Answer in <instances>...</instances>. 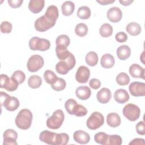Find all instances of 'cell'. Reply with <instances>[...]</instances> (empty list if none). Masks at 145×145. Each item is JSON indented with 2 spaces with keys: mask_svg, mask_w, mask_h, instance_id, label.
Here are the masks:
<instances>
[{
  "mask_svg": "<svg viewBox=\"0 0 145 145\" xmlns=\"http://www.w3.org/2000/svg\"><path fill=\"white\" fill-rule=\"evenodd\" d=\"M39 139L48 144L66 145L69 142V137L66 133L58 134L49 130H44L40 133Z\"/></svg>",
  "mask_w": 145,
  "mask_h": 145,
  "instance_id": "cell-1",
  "label": "cell"
},
{
  "mask_svg": "<svg viewBox=\"0 0 145 145\" xmlns=\"http://www.w3.org/2000/svg\"><path fill=\"white\" fill-rule=\"evenodd\" d=\"M32 113L28 109H23L17 114L15 122L16 126L22 130L28 129L32 124Z\"/></svg>",
  "mask_w": 145,
  "mask_h": 145,
  "instance_id": "cell-2",
  "label": "cell"
},
{
  "mask_svg": "<svg viewBox=\"0 0 145 145\" xmlns=\"http://www.w3.org/2000/svg\"><path fill=\"white\" fill-rule=\"evenodd\" d=\"M65 107L67 113L77 117H83L87 114L88 110L85 106L79 104L73 99H69L66 101Z\"/></svg>",
  "mask_w": 145,
  "mask_h": 145,
  "instance_id": "cell-3",
  "label": "cell"
},
{
  "mask_svg": "<svg viewBox=\"0 0 145 145\" xmlns=\"http://www.w3.org/2000/svg\"><path fill=\"white\" fill-rule=\"evenodd\" d=\"M1 104L8 111L16 110L19 106L20 103L19 100L14 96H11L7 93L1 92Z\"/></svg>",
  "mask_w": 145,
  "mask_h": 145,
  "instance_id": "cell-4",
  "label": "cell"
},
{
  "mask_svg": "<svg viewBox=\"0 0 145 145\" xmlns=\"http://www.w3.org/2000/svg\"><path fill=\"white\" fill-rule=\"evenodd\" d=\"M65 119V115L63 111L57 109L53 113L51 117L46 120V126L51 129H58L62 125Z\"/></svg>",
  "mask_w": 145,
  "mask_h": 145,
  "instance_id": "cell-5",
  "label": "cell"
},
{
  "mask_svg": "<svg viewBox=\"0 0 145 145\" xmlns=\"http://www.w3.org/2000/svg\"><path fill=\"white\" fill-rule=\"evenodd\" d=\"M29 47L32 50H40L44 52L50 47V41L46 39L39 37H33L29 41Z\"/></svg>",
  "mask_w": 145,
  "mask_h": 145,
  "instance_id": "cell-6",
  "label": "cell"
},
{
  "mask_svg": "<svg viewBox=\"0 0 145 145\" xmlns=\"http://www.w3.org/2000/svg\"><path fill=\"white\" fill-rule=\"evenodd\" d=\"M104 122L103 115L98 112H93L88 117L86 122V125L89 129L96 130L101 127Z\"/></svg>",
  "mask_w": 145,
  "mask_h": 145,
  "instance_id": "cell-7",
  "label": "cell"
},
{
  "mask_svg": "<svg viewBox=\"0 0 145 145\" xmlns=\"http://www.w3.org/2000/svg\"><path fill=\"white\" fill-rule=\"evenodd\" d=\"M122 112L123 116L129 121H135L139 118L140 109L137 105L129 103L123 107Z\"/></svg>",
  "mask_w": 145,
  "mask_h": 145,
  "instance_id": "cell-8",
  "label": "cell"
},
{
  "mask_svg": "<svg viewBox=\"0 0 145 145\" xmlns=\"http://www.w3.org/2000/svg\"><path fill=\"white\" fill-rule=\"evenodd\" d=\"M44 65V61L40 55L34 54L29 57L27 61V67L29 71L34 72L39 71Z\"/></svg>",
  "mask_w": 145,
  "mask_h": 145,
  "instance_id": "cell-9",
  "label": "cell"
},
{
  "mask_svg": "<svg viewBox=\"0 0 145 145\" xmlns=\"http://www.w3.org/2000/svg\"><path fill=\"white\" fill-rule=\"evenodd\" d=\"M0 82V87L2 88H5L6 90L9 92H12L17 89L19 84L15 79L12 77L9 78L6 74H1Z\"/></svg>",
  "mask_w": 145,
  "mask_h": 145,
  "instance_id": "cell-10",
  "label": "cell"
},
{
  "mask_svg": "<svg viewBox=\"0 0 145 145\" xmlns=\"http://www.w3.org/2000/svg\"><path fill=\"white\" fill-rule=\"evenodd\" d=\"M55 24L44 15L36 20L34 25L36 31L39 32H45L52 28Z\"/></svg>",
  "mask_w": 145,
  "mask_h": 145,
  "instance_id": "cell-11",
  "label": "cell"
},
{
  "mask_svg": "<svg viewBox=\"0 0 145 145\" xmlns=\"http://www.w3.org/2000/svg\"><path fill=\"white\" fill-rule=\"evenodd\" d=\"M129 89L131 95L133 96H144L145 83L139 82H132L129 85Z\"/></svg>",
  "mask_w": 145,
  "mask_h": 145,
  "instance_id": "cell-12",
  "label": "cell"
},
{
  "mask_svg": "<svg viewBox=\"0 0 145 145\" xmlns=\"http://www.w3.org/2000/svg\"><path fill=\"white\" fill-rule=\"evenodd\" d=\"M90 76L89 69L85 66H80L77 69L75 74V79L79 83H86Z\"/></svg>",
  "mask_w": 145,
  "mask_h": 145,
  "instance_id": "cell-13",
  "label": "cell"
},
{
  "mask_svg": "<svg viewBox=\"0 0 145 145\" xmlns=\"http://www.w3.org/2000/svg\"><path fill=\"white\" fill-rule=\"evenodd\" d=\"M3 145H17V133L13 129H8L5 131L3 135Z\"/></svg>",
  "mask_w": 145,
  "mask_h": 145,
  "instance_id": "cell-14",
  "label": "cell"
},
{
  "mask_svg": "<svg viewBox=\"0 0 145 145\" xmlns=\"http://www.w3.org/2000/svg\"><path fill=\"white\" fill-rule=\"evenodd\" d=\"M106 16L108 19L111 22L117 23L121 20L122 12L120 8L117 7H113L108 10Z\"/></svg>",
  "mask_w": 145,
  "mask_h": 145,
  "instance_id": "cell-15",
  "label": "cell"
},
{
  "mask_svg": "<svg viewBox=\"0 0 145 145\" xmlns=\"http://www.w3.org/2000/svg\"><path fill=\"white\" fill-rule=\"evenodd\" d=\"M74 140L81 144L88 143L90 140L89 135L86 131L79 130L75 131L73 134Z\"/></svg>",
  "mask_w": 145,
  "mask_h": 145,
  "instance_id": "cell-16",
  "label": "cell"
},
{
  "mask_svg": "<svg viewBox=\"0 0 145 145\" xmlns=\"http://www.w3.org/2000/svg\"><path fill=\"white\" fill-rule=\"evenodd\" d=\"M96 97L100 103L106 104L110 101L112 97L111 91L107 88H102L97 92Z\"/></svg>",
  "mask_w": 145,
  "mask_h": 145,
  "instance_id": "cell-17",
  "label": "cell"
},
{
  "mask_svg": "<svg viewBox=\"0 0 145 145\" xmlns=\"http://www.w3.org/2000/svg\"><path fill=\"white\" fill-rule=\"evenodd\" d=\"M144 69L140 65L134 63L129 67V73L134 78H142L144 79Z\"/></svg>",
  "mask_w": 145,
  "mask_h": 145,
  "instance_id": "cell-18",
  "label": "cell"
},
{
  "mask_svg": "<svg viewBox=\"0 0 145 145\" xmlns=\"http://www.w3.org/2000/svg\"><path fill=\"white\" fill-rule=\"evenodd\" d=\"M75 94L78 99L82 100H86L91 96V91L88 86H81L76 89Z\"/></svg>",
  "mask_w": 145,
  "mask_h": 145,
  "instance_id": "cell-19",
  "label": "cell"
},
{
  "mask_svg": "<svg viewBox=\"0 0 145 145\" xmlns=\"http://www.w3.org/2000/svg\"><path fill=\"white\" fill-rule=\"evenodd\" d=\"M130 96L127 92L124 89H117L114 93V99L116 102L120 104H124L128 101Z\"/></svg>",
  "mask_w": 145,
  "mask_h": 145,
  "instance_id": "cell-20",
  "label": "cell"
},
{
  "mask_svg": "<svg viewBox=\"0 0 145 145\" xmlns=\"http://www.w3.org/2000/svg\"><path fill=\"white\" fill-rule=\"evenodd\" d=\"M44 3V0H31L28 3V8L32 13L37 14L42 11Z\"/></svg>",
  "mask_w": 145,
  "mask_h": 145,
  "instance_id": "cell-21",
  "label": "cell"
},
{
  "mask_svg": "<svg viewBox=\"0 0 145 145\" xmlns=\"http://www.w3.org/2000/svg\"><path fill=\"white\" fill-rule=\"evenodd\" d=\"M44 15L52 22L56 23L59 16L58 8L54 5L49 6L47 8Z\"/></svg>",
  "mask_w": 145,
  "mask_h": 145,
  "instance_id": "cell-22",
  "label": "cell"
},
{
  "mask_svg": "<svg viewBox=\"0 0 145 145\" xmlns=\"http://www.w3.org/2000/svg\"><path fill=\"white\" fill-rule=\"evenodd\" d=\"M114 63L115 60L114 57L109 53L104 54L101 58L100 64L105 69L112 68L114 65Z\"/></svg>",
  "mask_w": 145,
  "mask_h": 145,
  "instance_id": "cell-23",
  "label": "cell"
},
{
  "mask_svg": "<svg viewBox=\"0 0 145 145\" xmlns=\"http://www.w3.org/2000/svg\"><path fill=\"white\" fill-rule=\"evenodd\" d=\"M117 56L120 60L127 59L131 54V49L126 45H122L119 46L117 49Z\"/></svg>",
  "mask_w": 145,
  "mask_h": 145,
  "instance_id": "cell-24",
  "label": "cell"
},
{
  "mask_svg": "<svg viewBox=\"0 0 145 145\" xmlns=\"http://www.w3.org/2000/svg\"><path fill=\"white\" fill-rule=\"evenodd\" d=\"M121 118L116 113H110L106 116L107 124L112 127H116L121 124Z\"/></svg>",
  "mask_w": 145,
  "mask_h": 145,
  "instance_id": "cell-25",
  "label": "cell"
},
{
  "mask_svg": "<svg viewBox=\"0 0 145 145\" xmlns=\"http://www.w3.org/2000/svg\"><path fill=\"white\" fill-rule=\"evenodd\" d=\"M75 5L74 3L70 1H65L61 6L62 12L63 15L68 16L71 15L74 11Z\"/></svg>",
  "mask_w": 145,
  "mask_h": 145,
  "instance_id": "cell-26",
  "label": "cell"
},
{
  "mask_svg": "<svg viewBox=\"0 0 145 145\" xmlns=\"http://www.w3.org/2000/svg\"><path fill=\"white\" fill-rule=\"evenodd\" d=\"M126 30L131 36H137L141 32L140 25L135 22L129 23L126 27Z\"/></svg>",
  "mask_w": 145,
  "mask_h": 145,
  "instance_id": "cell-27",
  "label": "cell"
},
{
  "mask_svg": "<svg viewBox=\"0 0 145 145\" xmlns=\"http://www.w3.org/2000/svg\"><path fill=\"white\" fill-rule=\"evenodd\" d=\"M42 84L41 78L37 75H33L31 76L28 80V86L33 89L39 88Z\"/></svg>",
  "mask_w": 145,
  "mask_h": 145,
  "instance_id": "cell-28",
  "label": "cell"
},
{
  "mask_svg": "<svg viewBox=\"0 0 145 145\" xmlns=\"http://www.w3.org/2000/svg\"><path fill=\"white\" fill-rule=\"evenodd\" d=\"M70 43V39L69 36L66 35H61L58 36L56 40V46L67 48Z\"/></svg>",
  "mask_w": 145,
  "mask_h": 145,
  "instance_id": "cell-29",
  "label": "cell"
},
{
  "mask_svg": "<svg viewBox=\"0 0 145 145\" xmlns=\"http://www.w3.org/2000/svg\"><path fill=\"white\" fill-rule=\"evenodd\" d=\"M85 61L86 63L90 66H94L98 62V56L95 52H89L86 56Z\"/></svg>",
  "mask_w": 145,
  "mask_h": 145,
  "instance_id": "cell-30",
  "label": "cell"
},
{
  "mask_svg": "<svg viewBox=\"0 0 145 145\" xmlns=\"http://www.w3.org/2000/svg\"><path fill=\"white\" fill-rule=\"evenodd\" d=\"M100 35L103 37H108L113 33V27L108 23H104L101 25L99 29Z\"/></svg>",
  "mask_w": 145,
  "mask_h": 145,
  "instance_id": "cell-31",
  "label": "cell"
},
{
  "mask_svg": "<svg viewBox=\"0 0 145 145\" xmlns=\"http://www.w3.org/2000/svg\"><path fill=\"white\" fill-rule=\"evenodd\" d=\"M90 8L86 6L80 7L77 11V16L81 19H88L91 16Z\"/></svg>",
  "mask_w": 145,
  "mask_h": 145,
  "instance_id": "cell-32",
  "label": "cell"
},
{
  "mask_svg": "<svg viewBox=\"0 0 145 145\" xmlns=\"http://www.w3.org/2000/svg\"><path fill=\"white\" fill-rule=\"evenodd\" d=\"M56 70L58 74L61 75H65L67 74L71 69L66 62L63 61H60L56 64Z\"/></svg>",
  "mask_w": 145,
  "mask_h": 145,
  "instance_id": "cell-33",
  "label": "cell"
},
{
  "mask_svg": "<svg viewBox=\"0 0 145 145\" xmlns=\"http://www.w3.org/2000/svg\"><path fill=\"white\" fill-rule=\"evenodd\" d=\"M58 78L56 74L52 70H47L44 72V79L47 83L50 85L53 84L57 80Z\"/></svg>",
  "mask_w": 145,
  "mask_h": 145,
  "instance_id": "cell-34",
  "label": "cell"
},
{
  "mask_svg": "<svg viewBox=\"0 0 145 145\" xmlns=\"http://www.w3.org/2000/svg\"><path fill=\"white\" fill-rule=\"evenodd\" d=\"M122 139L119 135H108L105 145H121Z\"/></svg>",
  "mask_w": 145,
  "mask_h": 145,
  "instance_id": "cell-35",
  "label": "cell"
},
{
  "mask_svg": "<svg viewBox=\"0 0 145 145\" xmlns=\"http://www.w3.org/2000/svg\"><path fill=\"white\" fill-rule=\"evenodd\" d=\"M75 34L79 37L85 36L88 32L87 25L84 23L78 24L75 28Z\"/></svg>",
  "mask_w": 145,
  "mask_h": 145,
  "instance_id": "cell-36",
  "label": "cell"
},
{
  "mask_svg": "<svg viewBox=\"0 0 145 145\" xmlns=\"http://www.w3.org/2000/svg\"><path fill=\"white\" fill-rule=\"evenodd\" d=\"M116 82L120 86H126L129 83L130 78L126 73L122 72L117 75Z\"/></svg>",
  "mask_w": 145,
  "mask_h": 145,
  "instance_id": "cell-37",
  "label": "cell"
},
{
  "mask_svg": "<svg viewBox=\"0 0 145 145\" xmlns=\"http://www.w3.org/2000/svg\"><path fill=\"white\" fill-rule=\"evenodd\" d=\"M66 86V83L65 79L58 78L57 80L53 84L51 85V87L56 91H61L65 88Z\"/></svg>",
  "mask_w": 145,
  "mask_h": 145,
  "instance_id": "cell-38",
  "label": "cell"
},
{
  "mask_svg": "<svg viewBox=\"0 0 145 145\" xmlns=\"http://www.w3.org/2000/svg\"><path fill=\"white\" fill-rule=\"evenodd\" d=\"M108 134L104 132H99L94 136L95 141L100 144L105 145V143L108 139Z\"/></svg>",
  "mask_w": 145,
  "mask_h": 145,
  "instance_id": "cell-39",
  "label": "cell"
},
{
  "mask_svg": "<svg viewBox=\"0 0 145 145\" xmlns=\"http://www.w3.org/2000/svg\"><path fill=\"white\" fill-rule=\"evenodd\" d=\"M11 77L15 79L19 84L23 83L25 79V75L24 72L21 70L15 71L12 74Z\"/></svg>",
  "mask_w": 145,
  "mask_h": 145,
  "instance_id": "cell-40",
  "label": "cell"
},
{
  "mask_svg": "<svg viewBox=\"0 0 145 145\" xmlns=\"http://www.w3.org/2000/svg\"><path fill=\"white\" fill-rule=\"evenodd\" d=\"M0 29L2 33H10L12 31V25L9 22L3 21L0 25Z\"/></svg>",
  "mask_w": 145,
  "mask_h": 145,
  "instance_id": "cell-41",
  "label": "cell"
},
{
  "mask_svg": "<svg viewBox=\"0 0 145 145\" xmlns=\"http://www.w3.org/2000/svg\"><path fill=\"white\" fill-rule=\"evenodd\" d=\"M116 40L119 42H126L127 40V35L123 32H119L116 33L115 36Z\"/></svg>",
  "mask_w": 145,
  "mask_h": 145,
  "instance_id": "cell-42",
  "label": "cell"
},
{
  "mask_svg": "<svg viewBox=\"0 0 145 145\" xmlns=\"http://www.w3.org/2000/svg\"><path fill=\"white\" fill-rule=\"evenodd\" d=\"M136 131L139 135H144L145 134V125L144 121H140L137 124Z\"/></svg>",
  "mask_w": 145,
  "mask_h": 145,
  "instance_id": "cell-43",
  "label": "cell"
},
{
  "mask_svg": "<svg viewBox=\"0 0 145 145\" xmlns=\"http://www.w3.org/2000/svg\"><path fill=\"white\" fill-rule=\"evenodd\" d=\"M89 85L92 89H97L101 86V82L96 78H93L89 80Z\"/></svg>",
  "mask_w": 145,
  "mask_h": 145,
  "instance_id": "cell-44",
  "label": "cell"
},
{
  "mask_svg": "<svg viewBox=\"0 0 145 145\" xmlns=\"http://www.w3.org/2000/svg\"><path fill=\"white\" fill-rule=\"evenodd\" d=\"M7 2L12 8H18L21 6L23 2V0H8Z\"/></svg>",
  "mask_w": 145,
  "mask_h": 145,
  "instance_id": "cell-45",
  "label": "cell"
},
{
  "mask_svg": "<svg viewBox=\"0 0 145 145\" xmlns=\"http://www.w3.org/2000/svg\"><path fill=\"white\" fill-rule=\"evenodd\" d=\"M144 139L143 138H135L129 143L130 145H144Z\"/></svg>",
  "mask_w": 145,
  "mask_h": 145,
  "instance_id": "cell-46",
  "label": "cell"
},
{
  "mask_svg": "<svg viewBox=\"0 0 145 145\" xmlns=\"http://www.w3.org/2000/svg\"><path fill=\"white\" fill-rule=\"evenodd\" d=\"M96 2L101 5H107L114 3L115 0H97Z\"/></svg>",
  "mask_w": 145,
  "mask_h": 145,
  "instance_id": "cell-47",
  "label": "cell"
},
{
  "mask_svg": "<svg viewBox=\"0 0 145 145\" xmlns=\"http://www.w3.org/2000/svg\"><path fill=\"white\" fill-rule=\"evenodd\" d=\"M119 2L122 5L127 6L130 5L131 3H133V0H120Z\"/></svg>",
  "mask_w": 145,
  "mask_h": 145,
  "instance_id": "cell-48",
  "label": "cell"
}]
</instances>
